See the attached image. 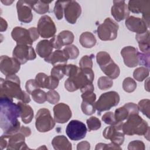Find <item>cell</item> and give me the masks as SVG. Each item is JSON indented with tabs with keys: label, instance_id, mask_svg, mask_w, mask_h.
<instances>
[{
	"label": "cell",
	"instance_id": "obj_1",
	"mask_svg": "<svg viewBox=\"0 0 150 150\" xmlns=\"http://www.w3.org/2000/svg\"><path fill=\"white\" fill-rule=\"evenodd\" d=\"M0 127L5 135H11L20 129L21 109L13 99L7 97H0Z\"/></svg>",
	"mask_w": 150,
	"mask_h": 150
},
{
	"label": "cell",
	"instance_id": "obj_5",
	"mask_svg": "<svg viewBox=\"0 0 150 150\" xmlns=\"http://www.w3.org/2000/svg\"><path fill=\"white\" fill-rule=\"evenodd\" d=\"M11 36L17 45H32L33 42L39 38V34L37 28L35 27L26 29L22 27L16 26L13 29L11 32Z\"/></svg>",
	"mask_w": 150,
	"mask_h": 150
},
{
	"label": "cell",
	"instance_id": "obj_20",
	"mask_svg": "<svg viewBox=\"0 0 150 150\" xmlns=\"http://www.w3.org/2000/svg\"><path fill=\"white\" fill-rule=\"evenodd\" d=\"M111 12L112 16L117 22L127 19L129 15L128 5L124 1H114Z\"/></svg>",
	"mask_w": 150,
	"mask_h": 150
},
{
	"label": "cell",
	"instance_id": "obj_26",
	"mask_svg": "<svg viewBox=\"0 0 150 150\" xmlns=\"http://www.w3.org/2000/svg\"><path fill=\"white\" fill-rule=\"evenodd\" d=\"M32 9L39 14H45L49 11V4L52 1H26Z\"/></svg>",
	"mask_w": 150,
	"mask_h": 150
},
{
	"label": "cell",
	"instance_id": "obj_23",
	"mask_svg": "<svg viewBox=\"0 0 150 150\" xmlns=\"http://www.w3.org/2000/svg\"><path fill=\"white\" fill-rule=\"evenodd\" d=\"M44 59L46 62L50 63L53 66L59 64H66L68 60L63 50H56L52 52L49 56Z\"/></svg>",
	"mask_w": 150,
	"mask_h": 150
},
{
	"label": "cell",
	"instance_id": "obj_50",
	"mask_svg": "<svg viewBox=\"0 0 150 150\" xmlns=\"http://www.w3.org/2000/svg\"><path fill=\"white\" fill-rule=\"evenodd\" d=\"M83 101L95 103L96 100V95L93 92H86L81 94Z\"/></svg>",
	"mask_w": 150,
	"mask_h": 150
},
{
	"label": "cell",
	"instance_id": "obj_30",
	"mask_svg": "<svg viewBox=\"0 0 150 150\" xmlns=\"http://www.w3.org/2000/svg\"><path fill=\"white\" fill-rule=\"evenodd\" d=\"M130 114L125 105L123 107L116 109L114 112V117L117 122H122Z\"/></svg>",
	"mask_w": 150,
	"mask_h": 150
},
{
	"label": "cell",
	"instance_id": "obj_53",
	"mask_svg": "<svg viewBox=\"0 0 150 150\" xmlns=\"http://www.w3.org/2000/svg\"><path fill=\"white\" fill-rule=\"evenodd\" d=\"M90 148V144L87 141H82L77 144V150H88Z\"/></svg>",
	"mask_w": 150,
	"mask_h": 150
},
{
	"label": "cell",
	"instance_id": "obj_18",
	"mask_svg": "<svg viewBox=\"0 0 150 150\" xmlns=\"http://www.w3.org/2000/svg\"><path fill=\"white\" fill-rule=\"evenodd\" d=\"M54 120L59 124L67 122L71 117V111L69 106L64 103H58L53 107Z\"/></svg>",
	"mask_w": 150,
	"mask_h": 150
},
{
	"label": "cell",
	"instance_id": "obj_17",
	"mask_svg": "<svg viewBox=\"0 0 150 150\" xmlns=\"http://www.w3.org/2000/svg\"><path fill=\"white\" fill-rule=\"evenodd\" d=\"M74 39L73 33L69 30H63L50 40L53 48L59 50L63 46L71 45Z\"/></svg>",
	"mask_w": 150,
	"mask_h": 150
},
{
	"label": "cell",
	"instance_id": "obj_14",
	"mask_svg": "<svg viewBox=\"0 0 150 150\" xmlns=\"http://www.w3.org/2000/svg\"><path fill=\"white\" fill-rule=\"evenodd\" d=\"M7 141L6 149H30L25 142V135L19 129L17 132L11 135H2Z\"/></svg>",
	"mask_w": 150,
	"mask_h": 150
},
{
	"label": "cell",
	"instance_id": "obj_37",
	"mask_svg": "<svg viewBox=\"0 0 150 150\" xmlns=\"http://www.w3.org/2000/svg\"><path fill=\"white\" fill-rule=\"evenodd\" d=\"M138 105V110L144 115H145L147 118H149V107H150V101L148 99L141 100L139 101Z\"/></svg>",
	"mask_w": 150,
	"mask_h": 150
},
{
	"label": "cell",
	"instance_id": "obj_32",
	"mask_svg": "<svg viewBox=\"0 0 150 150\" xmlns=\"http://www.w3.org/2000/svg\"><path fill=\"white\" fill-rule=\"evenodd\" d=\"M149 69L145 67H140L137 68L133 72L134 78L138 81H142L149 76Z\"/></svg>",
	"mask_w": 150,
	"mask_h": 150
},
{
	"label": "cell",
	"instance_id": "obj_38",
	"mask_svg": "<svg viewBox=\"0 0 150 150\" xmlns=\"http://www.w3.org/2000/svg\"><path fill=\"white\" fill-rule=\"evenodd\" d=\"M66 1H57L55 2L53 12L55 16L58 20H60L63 18L64 14V8Z\"/></svg>",
	"mask_w": 150,
	"mask_h": 150
},
{
	"label": "cell",
	"instance_id": "obj_44",
	"mask_svg": "<svg viewBox=\"0 0 150 150\" xmlns=\"http://www.w3.org/2000/svg\"><path fill=\"white\" fill-rule=\"evenodd\" d=\"M138 64L145 66L148 69L149 67V53L138 52Z\"/></svg>",
	"mask_w": 150,
	"mask_h": 150
},
{
	"label": "cell",
	"instance_id": "obj_46",
	"mask_svg": "<svg viewBox=\"0 0 150 150\" xmlns=\"http://www.w3.org/2000/svg\"><path fill=\"white\" fill-rule=\"evenodd\" d=\"M96 150H104V149H121V148L119 145H117L115 144H114L113 143L110 144H104V143H98L96 145V146L95 148Z\"/></svg>",
	"mask_w": 150,
	"mask_h": 150
},
{
	"label": "cell",
	"instance_id": "obj_31",
	"mask_svg": "<svg viewBox=\"0 0 150 150\" xmlns=\"http://www.w3.org/2000/svg\"><path fill=\"white\" fill-rule=\"evenodd\" d=\"M66 65L67 64H59L53 66L50 72L51 76L57 78L59 80H61L65 75Z\"/></svg>",
	"mask_w": 150,
	"mask_h": 150
},
{
	"label": "cell",
	"instance_id": "obj_43",
	"mask_svg": "<svg viewBox=\"0 0 150 150\" xmlns=\"http://www.w3.org/2000/svg\"><path fill=\"white\" fill-rule=\"evenodd\" d=\"M47 93V101L52 104H56L60 100V95L59 93L54 90H50Z\"/></svg>",
	"mask_w": 150,
	"mask_h": 150
},
{
	"label": "cell",
	"instance_id": "obj_28",
	"mask_svg": "<svg viewBox=\"0 0 150 150\" xmlns=\"http://www.w3.org/2000/svg\"><path fill=\"white\" fill-rule=\"evenodd\" d=\"M135 39L138 43L140 50L142 53H149V32L147 30L142 34H137Z\"/></svg>",
	"mask_w": 150,
	"mask_h": 150
},
{
	"label": "cell",
	"instance_id": "obj_55",
	"mask_svg": "<svg viewBox=\"0 0 150 150\" xmlns=\"http://www.w3.org/2000/svg\"><path fill=\"white\" fill-rule=\"evenodd\" d=\"M1 2L4 4H5V5H10L12 3H13V1H2V0H1Z\"/></svg>",
	"mask_w": 150,
	"mask_h": 150
},
{
	"label": "cell",
	"instance_id": "obj_51",
	"mask_svg": "<svg viewBox=\"0 0 150 150\" xmlns=\"http://www.w3.org/2000/svg\"><path fill=\"white\" fill-rule=\"evenodd\" d=\"M64 87L67 91H70V92H73V91L78 90L77 88L76 87L75 84L73 81V80L71 79H70L69 77L65 81Z\"/></svg>",
	"mask_w": 150,
	"mask_h": 150
},
{
	"label": "cell",
	"instance_id": "obj_36",
	"mask_svg": "<svg viewBox=\"0 0 150 150\" xmlns=\"http://www.w3.org/2000/svg\"><path fill=\"white\" fill-rule=\"evenodd\" d=\"M122 88L127 93L133 92L137 88V83L134 80L128 77L125 78L122 82Z\"/></svg>",
	"mask_w": 150,
	"mask_h": 150
},
{
	"label": "cell",
	"instance_id": "obj_40",
	"mask_svg": "<svg viewBox=\"0 0 150 150\" xmlns=\"http://www.w3.org/2000/svg\"><path fill=\"white\" fill-rule=\"evenodd\" d=\"M81 108L83 112L86 115H92L96 111L95 103L83 101L81 104Z\"/></svg>",
	"mask_w": 150,
	"mask_h": 150
},
{
	"label": "cell",
	"instance_id": "obj_35",
	"mask_svg": "<svg viewBox=\"0 0 150 150\" xmlns=\"http://www.w3.org/2000/svg\"><path fill=\"white\" fill-rule=\"evenodd\" d=\"M98 88L101 90H106L110 88L113 85L112 79L107 76L100 77L97 81Z\"/></svg>",
	"mask_w": 150,
	"mask_h": 150
},
{
	"label": "cell",
	"instance_id": "obj_10",
	"mask_svg": "<svg viewBox=\"0 0 150 150\" xmlns=\"http://www.w3.org/2000/svg\"><path fill=\"white\" fill-rule=\"evenodd\" d=\"M122 122H118L106 127L103 132V137L107 139H110L114 144L120 146L124 141V134L122 131Z\"/></svg>",
	"mask_w": 150,
	"mask_h": 150
},
{
	"label": "cell",
	"instance_id": "obj_54",
	"mask_svg": "<svg viewBox=\"0 0 150 150\" xmlns=\"http://www.w3.org/2000/svg\"><path fill=\"white\" fill-rule=\"evenodd\" d=\"M0 25H1V32H4V31H5L7 29V27H8V23L6 22V21L4 19L2 18H1V23H0Z\"/></svg>",
	"mask_w": 150,
	"mask_h": 150
},
{
	"label": "cell",
	"instance_id": "obj_11",
	"mask_svg": "<svg viewBox=\"0 0 150 150\" xmlns=\"http://www.w3.org/2000/svg\"><path fill=\"white\" fill-rule=\"evenodd\" d=\"M86 125L79 120H71L66 128V133L68 137L73 141H79L86 137L87 134Z\"/></svg>",
	"mask_w": 150,
	"mask_h": 150
},
{
	"label": "cell",
	"instance_id": "obj_4",
	"mask_svg": "<svg viewBox=\"0 0 150 150\" xmlns=\"http://www.w3.org/2000/svg\"><path fill=\"white\" fill-rule=\"evenodd\" d=\"M97 62L103 72L111 79L117 78L120 73L118 66L114 63L106 52H100L96 55Z\"/></svg>",
	"mask_w": 150,
	"mask_h": 150
},
{
	"label": "cell",
	"instance_id": "obj_25",
	"mask_svg": "<svg viewBox=\"0 0 150 150\" xmlns=\"http://www.w3.org/2000/svg\"><path fill=\"white\" fill-rule=\"evenodd\" d=\"M52 145L56 150H71V144L64 135H57L53 138L52 141Z\"/></svg>",
	"mask_w": 150,
	"mask_h": 150
},
{
	"label": "cell",
	"instance_id": "obj_6",
	"mask_svg": "<svg viewBox=\"0 0 150 150\" xmlns=\"http://www.w3.org/2000/svg\"><path fill=\"white\" fill-rule=\"evenodd\" d=\"M118 28L119 26L115 22L110 18H107L104 22L98 26L97 35L101 40H113L117 36Z\"/></svg>",
	"mask_w": 150,
	"mask_h": 150
},
{
	"label": "cell",
	"instance_id": "obj_45",
	"mask_svg": "<svg viewBox=\"0 0 150 150\" xmlns=\"http://www.w3.org/2000/svg\"><path fill=\"white\" fill-rule=\"evenodd\" d=\"M101 119L105 124L108 125H114L117 122H118L115 119L114 114L111 111L105 112L103 115Z\"/></svg>",
	"mask_w": 150,
	"mask_h": 150
},
{
	"label": "cell",
	"instance_id": "obj_34",
	"mask_svg": "<svg viewBox=\"0 0 150 150\" xmlns=\"http://www.w3.org/2000/svg\"><path fill=\"white\" fill-rule=\"evenodd\" d=\"M31 95L33 100L38 104H43L47 100V93L40 88L34 90Z\"/></svg>",
	"mask_w": 150,
	"mask_h": 150
},
{
	"label": "cell",
	"instance_id": "obj_12",
	"mask_svg": "<svg viewBox=\"0 0 150 150\" xmlns=\"http://www.w3.org/2000/svg\"><path fill=\"white\" fill-rule=\"evenodd\" d=\"M37 30L42 38L46 39L53 37L57 30L54 22L48 15H43L40 18Z\"/></svg>",
	"mask_w": 150,
	"mask_h": 150
},
{
	"label": "cell",
	"instance_id": "obj_7",
	"mask_svg": "<svg viewBox=\"0 0 150 150\" xmlns=\"http://www.w3.org/2000/svg\"><path fill=\"white\" fill-rule=\"evenodd\" d=\"M55 125V121L52 118L47 108H42L37 112L35 117V126L40 132H46L52 129Z\"/></svg>",
	"mask_w": 150,
	"mask_h": 150
},
{
	"label": "cell",
	"instance_id": "obj_42",
	"mask_svg": "<svg viewBox=\"0 0 150 150\" xmlns=\"http://www.w3.org/2000/svg\"><path fill=\"white\" fill-rule=\"evenodd\" d=\"M35 81L40 88H46L48 80V76L43 73H39L36 74Z\"/></svg>",
	"mask_w": 150,
	"mask_h": 150
},
{
	"label": "cell",
	"instance_id": "obj_49",
	"mask_svg": "<svg viewBox=\"0 0 150 150\" xmlns=\"http://www.w3.org/2000/svg\"><path fill=\"white\" fill-rule=\"evenodd\" d=\"M59 83V80H58L57 78L52 76H48V80L46 88L49 90H54L56 87H57Z\"/></svg>",
	"mask_w": 150,
	"mask_h": 150
},
{
	"label": "cell",
	"instance_id": "obj_27",
	"mask_svg": "<svg viewBox=\"0 0 150 150\" xmlns=\"http://www.w3.org/2000/svg\"><path fill=\"white\" fill-rule=\"evenodd\" d=\"M21 109V117L25 124L30 123L33 118V110L26 103L19 101L17 103Z\"/></svg>",
	"mask_w": 150,
	"mask_h": 150
},
{
	"label": "cell",
	"instance_id": "obj_3",
	"mask_svg": "<svg viewBox=\"0 0 150 150\" xmlns=\"http://www.w3.org/2000/svg\"><path fill=\"white\" fill-rule=\"evenodd\" d=\"M127 121L122 124V131L127 135H145L148 141L149 140V127L148 123L143 120L138 114L129 115Z\"/></svg>",
	"mask_w": 150,
	"mask_h": 150
},
{
	"label": "cell",
	"instance_id": "obj_16",
	"mask_svg": "<svg viewBox=\"0 0 150 150\" xmlns=\"http://www.w3.org/2000/svg\"><path fill=\"white\" fill-rule=\"evenodd\" d=\"M81 13L79 4L75 1H66L64 8V14L66 20L71 24L76 23Z\"/></svg>",
	"mask_w": 150,
	"mask_h": 150
},
{
	"label": "cell",
	"instance_id": "obj_41",
	"mask_svg": "<svg viewBox=\"0 0 150 150\" xmlns=\"http://www.w3.org/2000/svg\"><path fill=\"white\" fill-rule=\"evenodd\" d=\"M94 57L93 54L90 56L85 55L83 56L79 62L80 68H90L92 69L93 67V58Z\"/></svg>",
	"mask_w": 150,
	"mask_h": 150
},
{
	"label": "cell",
	"instance_id": "obj_39",
	"mask_svg": "<svg viewBox=\"0 0 150 150\" xmlns=\"http://www.w3.org/2000/svg\"><path fill=\"white\" fill-rule=\"evenodd\" d=\"M87 125L89 131L97 130L100 128L101 123L100 120L96 117H91L87 120Z\"/></svg>",
	"mask_w": 150,
	"mask_h": 150
},
{
	"label": "cell",
	"instance_id": "obj_9",
	"mask_svg": "<svg viewBox=\"0 0 150 150\" xmlns=\"http://www.w3.org/2000/svg\"><path fill=\"white\" fill-rule=\"evenodd\" d=\"M129 11L135 13H141L142 19L148 28L149 27L150 18V1L149 0H131L128 2Z\"/></svg>",
	"mask_w": 150,
	"mask_h": 150
},
{
	"label": "cell",
	"instance_id": "obj_21",
	"mask_svg": "<svg viewBox=\"0 0 150 150\" xmlns=\"http://www.w3.org/2000/svg\"><path fill=\"white\" fill-rule=\"evenodd\" d=\"M125 24L128 30L135 32L137 34H142L148 30V27L144 21L134 16H128L125 19Z\"/></svg>",
	"mask_w": 150,
	"mask_h": 150
},
{
	"label": "cell",
	"instance_id": "obj_24",
	"mask_svg": "<svg viewBox=\"0 0 150 150\" xmlns=\"http://www.w3.org/2000/svg\"><path fill=\"white\" fill-rule=\"evenodd\" d=\"M53 48L50 40H42L36 45V52L40 57L45 59L52 54Z\"/></svg>",
	"mask_w": 150,
	"mask_h": 150
},
{
	"label": "cell",
	"instance_id": "obj_33",
	"mask_svg": "<svg viewBox=\"0 0 150 150\" xmlns=\"http://www.w3.org/2000/svg\"><path fill=\"white\" fill-rule=\"evenodd\" d=\"M63 51L68 59H75L79 54V49L73 45H70L66 46L63 49Z\"/></svg>",
	"mask_w": 150,
	"mask_h": 150
},
{
	"label": "cell",
	"instance_id": "obj_2",
	"mask_svg": "<svg viewBox=\"0 0 150 150\" xmlns=\"http://www.w3.org/2000/svg\"><path fill=\"white\" fill-rule=\"evenodd\" d=\"M20 84V79L15 74L6 76L5 80L1 78L0 97H7L11 99L15 98L25 103H29L30 96L21 89Z\"/></svg>",
	"mask_w": 150,
	"mask_h": 150
},
{
	"label": "cell",
	"instance_id": "obj_8",
	"mask_svg": "<svg viewBox=\"0 0 150 150\" xmlns=\"http://www.w3.org/2000/svg\"><path fill=\"white\" fill-rule=\"evenodd\" d=\"M120 102V96L114 91H111L102 94L98 100L95 103L96 110L98 111V114L104 111L110 110L112 107L118 104Z\"/></svg>",
	"mask_w": 150,
	"mask_h": 150
},
{
	"label": "cell",
	"instance_id": "obj_47",
	"mask_svg": "<svg viewBox=\"0 0 150 150\" xmlns=\"http://www.w3.org/2000/svg\"><path fill=\"white\" fill-rule=\"evenodd\" d=\"M25 88L26 90V92L28 94H30L36 89L40 88V87L37 84L35 80L33 79H30L28 81H26V85H25Z\"/></svg>",
	"mask_w": 150,
	"mask_h": 150
},
{
	"label": "cell",
	"instance_id": "obj_19",
	"mask_svg": "<svg viewBox=\"0 0 150 150\" xmlns=\"http://www.w3.org/2000/svg\"><path fill=\"white\" fill-rule=\"evenodd\" d=\"M138 51L133 46H125L121 50L124 64L128 67H134L138 65Z\"/></svg>",
	"mask_w": 150,
	"mask_h": 150
},
{
	"label": "cell",
	"instance_id": "obj_48",
	"mask_svg": "<svg viewBox=\"0 0 150 150\" xmlns=\"http://www.w3.org/2000/svg\"><path fill=\"white\" fill-rule=\"evenodd\" d=\"M145 149V145L143 142L139 140H135L129 143L128 146V149H141L144 150Z\"/></svg>",
	"mask_w": 150,
	"mask_h": 150
},
{
	"label": "cell",
	"instance_id": "obj_52",
	"mask_svg": "<svg viewBox=\"0 0 150 150\" xmlns=\"http://www.w3.org/2000/svg\"><path fill=\"white\" fill-rule=\"evenodd\" d=\"M125 107L127 108L130 115L132 114H138L139 110L138 108V105L133 103H128L125 104Z\"/></svg>",
	"mask_w": 150,
	"mask_h": 150
},
{
	"label": "cell",
	"instance_id": "obj_29",
	"mask_svg": "<svg viewBox=\"0 0 150 150\" xmlns=\"http://www.w3.org/2000/svg\"><path fill=\"white\" fill-rule=\"evenodd\" d=\"M79 42L81 46L85 48H91L96 44V39L94 35L90 32H85L81 34Z\"/></svg>",
	"mask_w": 150,
	"mask_h": 150
},
{
	"label": "cell",
	"instance_id": "obj_15",
	"mask_svg": "<svg viewBox=\"0 0 150 150\" xmlns=\"http://www.w3.org/2000/svg\"><path fill=\"white\" fill-rule=\"evenodd\" d=\"M21 63L14 57L2 55L0 58V70L6 76L15 74L21 67Z\"/></svg>",
	"mask_w": 150,
	"mask_h": 150
},
{
	"label": "cell",
	"instance_id": "obj_22",
	"mask_svg": "<svg viewBox=\"0 0 150 150\" xmlns=\"http://www.w3.org/2000/svg\"><path fill=\"white\" fill-rule=\"evenodd\" d=\"M18 20L23 23H29L32 21V8L26 1H18L16 3Z\"/></svg>",
	"mask_w": 150,
	"mask_h": 150
},
{
	"label": "cell",
	"instance_id": "obj_13",
	"mask_svg": "<svg viewBox=\"0 0 150 150\" xmlns=\"http://www.w3.org/2000/svg\"><path fill=\"white\" fill-rule=\"evenodd\" d=\"M12 56L21 64L26 63L28 60H34L36 57L34 49L31 45H17L13 50Z\"/></svg>",
	"mask_w": 150,
	"mask_h": 150
}]
</instances>
